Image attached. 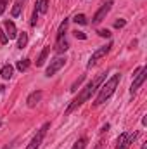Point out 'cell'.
Wrapping results in <instances>:
<instances>
[{
  "instance_id": "277c9868",
  "label": "cell",
  "mask_w": 147,
  "mask_h": 149,
  "mask_svg": "<svg viewBox=\"0 0 147 149\" xmlns=\"http://www.w3.org/2000/svg\"><path fill=\"white\" fill-rule=\"evenodd\" d=\"M146 78H147V68H146V66L137 68V71H135V74H133L132 87H130V94H135V92L142 87V83L146 81Z\"/></svg>"
},
{
  "instance_id": "6da1fadb",
  "label": "cell",
  "mask_w": 147,
  "mask_h": 149,
  "mask_svg": "<svg viewBox=\"0 0 147 149\" xmlns=\"http://www.w3.org/2000/svg\"><path fill=\"white\" fill-rule=\"evenodd\" d=\"M104 78H106V74H104V73L97 74V76H95V78H94V80H92V81H90V83H88V85H87V87H85L78 95H76V97H74L73 101H71V104L68 106V109H66L64 114H66V116H68V114H71V113H73L74 109H78L83 102H87V101L95 94V90L102 85V80H104Z\"/></svg>"
},
{
  "instance_id": "5bb4252c",
  "label": "cell",
  "mask_w": 147,
  "mask_h": 149,
  "mask_svg": "<svg viewBox=\"0 0 147 149\" xmlns=\"http://www.w3.org/2000/svg\"><path fill=\"white\" fill-rule=\"evenodd\" d=\"M24 2H26V0H16L14 7H12V10H10V14H12L14 17H17V16L21 14V10H23V7H24Z\"/></svg>"
},
{
  "instance_id": "d4e9b609",
  "label": "cell",
  "mask_w": 147,
  "mask_h": 149,
  "mask_svg": "<svg viewBox=\"0 0 147 149\" xmlns=\"http://www.w3.org/2000/svg\"><path fill=\"white\" fill-rule=\"evenodd\" d=\"M125 24H126V21H125V19H118V21L114 23V28H123Z\"/></svg>"
},
{
  "instance_id": "ba28073f",
  "label": "cell",
  "mask_w": 147,
  "mask_h": 149,
  "mask_svg": "<svg viewBox=\"0 0 147 149\" xmlns=\"http://www.w3.org/2000/svg\"><path fill=\"white\" fill-rule=\"evenodd\" d=\"M111 7H112V2H111V0H107L106 3H102V5H101V9L95 12V16H94V19H92V23H94V24H99V23H102V21L106 19V16L109 14Z\"/></svg>"
},
{
  "instance_id": "484cf974",
  "label": "cell",
  "mask_w": 147,
  "mask_h": 149,
  "mask_svg": "<svg viewBox=\"0 0 147 149\" xmlns=\"http://www.w3.org/2000/svg\"><path fill=\"white\" fill-rule=\"evenodd\" d=\"M74 37L80 38V40H85V38H87V35H85L83 31H74Z\"/></svg>"
},
{
  "instance_id": "d6986e66",
  "label": "cell",
  "mask_w": 147,
  "mask_h": 149,
  "mask_svg": "<svg viewBox=\"0 0 147 149\" xmlns=\"http://www.w3.org/2000/svg\"><path fill=\"white\" fill-rule=\"evenodd\" d=\"M85 146H87V139L81 137V139H78V141L74 142V146L71 149H85Z\"/></svg>"
},
{
  "instance_id": "f1b7e54d",
  "label": "cell",
  "mask_w": 147,
  "mask_h": 149,
  "mask_svg": "<svg viewBox=\"0 0 147 149\" xmlns=\"http://www.w3.org/2000/svg\"><path fill=\"white\" fill-rule=\"evenodd\" d=\"M102 144H104V142H102V139H101V141L97 142V146H95V149H102Z\"/></svg>"
},
{
  "instance_id": "8992f818",
  "label": "cell",
  "mask_w": 147,
  "mask_h": 149,
  "mask_svg": "<svg viewBox=\"0 0 147 149\" xmlns=\"http://www.w3.org/2000/svg\"><path fill=\"white\" fill-rule=\"evenodd\" d=\"M137 132H123L119 137H118V146L116 149H128L132 144H133V141L137 139Z\"/></svg>"
},
{
  "instance_id": "7c38bea8",
  "label": "cell",
  "mask_w": 147,
  "mask_h": 149,
  "mask_svg": "<svg viewBox=\"0 0 147 149\" xmlns=\"http://www.w3.org/2000/svg\"><path fill=\"white\" fill-rule=\"evenodd\" d=\"M49 54H50V45L43 47V50L40 52V56H38V59H37V66H43V64H45V61H47Z\"/></svg>"
},
{
  "instance_id": "3957f363",
  "label": "cell",
  "mask_w": 147,
  "mask_h": 149,
  "mask_svg": "<svg viewBox=\"0 0 147 149\" xmlns=\"http://www.w3.org/2000/svg\"><path fill=\"white\" fill-rule=\"evenodd\" d=\"M111 47H112V43H111V42L107 43V45H104V47H99V49L90 56V59H88V63H87V68H88V70H90V68H94V66H95L102 57H106V56L109 54Z\"/></svg>"
},
{
  "instance_id": "7a4b0ae2",
  "label": "cell",
  "mask_w": 147,
  "mask_h": 149,
  "mask_svg": "<svg viewBox=\"0 0 147 149\" xmlns=\"http://www.w3.org/2000/svg\"><path fill=\"white\" fill-rule=\"evenodd\" d=\"M119 80H121V74L114 73L109 80L106 81V83H102V85H101V88H99V94H97V97H95L94 106H101L102 102H106V101L109 99L111 95L116 92V88H118V85H119Z\"/></svg>"
},
{
  "instance_id": "603a6c76",
  "label": "cell",
  "mask_w": 147,
  "mask_h": 149,
  "mask_svg": "<svg viewBox=\"0 0 147 149\" xmlns=\"http://www.w3.org/2000/svg\"><path fill=\"white\" fill-rule=\"evenodd\" d=\"M37 21H38V10L35 9L33 10V16H31V26H37Z\"/></svg>"
},
{
  "instance_id": "9a60e30c",
  "label": "cell",
  "mask_w": 147,
  "mask_h": 149,
  "mask_svg": "<svg viewBox=\"0 0 147 149\" xmlns=\"http://www.w3.org/2000/svg\"><path fill=\"white\" fill-rule=\"evenodd\" d=\"M68 24H69V19L64 17V21L59 24V30H57V38H64L66 35V30H68Z\"/></svg>"
},
{
  "instance_id": "2e32d148",
  "label": "cell",
  "mask_w": 147,
  "mask_h": 149,
  "mask_svg": "<svg viewBox=\"0 0 147 149\" xmlns=\"http://www.w3.org/2000/svg\"><path fill=\"white\" fill-rule=\"evenodd\" d=\"M28 45V33H21L19 37H17V49H24Z\"/></svg>"
},
{
  "instance_id": "4fadbf2b",
  "label": "cell",
  "mask_w": 147,
  "mask_h": 149,
  "mask_svg": "<svg viewBox=\"0 0 147 149\" xmlns=\"http://www.w3.org/2000/svg\"><path fill=\"white\" fill-rule=\"evenodd\" d=\"M12 73H14V68H12L10 64H3L2 70H0V74H2L3 80H10V78H12Z\"/></svg>"
},
{
  "instance_id": "52a82bcc",
  "label": "cell",
  "mask_w": 147,
  "mask_h": 149,
  "mask_svg": "<svg viewBox=\"0 0 147 149\" xmlns=\"http://www.w3.org/2000/svg\"><path fill=\"white\" fill-rule=\"evenodd\" d=\"M50 128V123L47 121V123H43V127L38 130L37 134H35V137L31 139V142L26 146V149H38L40 148V144H42V141H43V137L47 135V130Z\"/></svg>"
},
{
  "instance_id": "5b68a950",
  "label": "cell",
  "mask_w": 147,
  "mask_h": 149,
  "mask_svg": "<svg viewBox=\"0 0 147 149\" xmlns=\"http://www.w3.org/2000/svg\"><path fill=\"white\" fill-rule=\"evenodd\" d=\"M66 57L64 56H57V57H54L52 61H50V64H49V68H47V71H45V76H54V74L57 73L61 68H64V64H66Z\"/></svg>"
},
{
  "instance_id": "e0dca14e",
  "label": "cell",
  "mask_w": 147,
  "mask_h": 149,
  "mask_svg": "<svg viewBox=\"0 0 147 149\" xmlns=\"http://www.w3.org/2000/svg\"><path fill=\"white\" fill-rule=\"evenodd\" d=\"M35 9L38 10V14H40V12H42V14H45V12L49 10V0H40Z\"/></svg>"
},
{
  "instance_id": "4316f807",
  "label": "cell",
  "mask_w": 147,
  "mask_h": 149,
  "mask_svg": "<svg viewBox=\"0 0 147 149\" xmlns=\"http://www.w3.org/2000/svg\"><path fill=\"white\" fill-rule=\"evenodd\" d=\"M5 7H7V2H5V0H0V16L3 14V10H5Z\"/></svg>"
},
{
  "instance_id": "30bf717a",
  "label": "cell",
  "mask_w": 147,
  "mask_h": 149,
  "mask_svg": "<svg viewBox=\"0 0 147 149\" xmlns=\"http://www.w3.org/2000/svg\"><path fill=\"white\" fill-rule=\"evenodd\" d=\"M42 90H35V92H31L30 95H28V99H26V104H28V108H35L38 102L42 101Z\"/></svg>"
},
{
  "instance_id": "ffe728a7",
  "label": "cell",
  "mask_w": 147,
  "mask_h": 149,
  "mask_svg": "<svg viewBox=\"0 0 147 149\" xmlns=\"http://www.w3.org/2000/svg\"><path fill=\"white\" fill-rule=\"evenodd\" d=\"M73 21H74V23H78V24H87V17H85L83 14H76Z\"/></svg>"
},
{
  "instance_id": "9c48e42d",
  "label": "cell",
  "mask_w": 147,
  "mask_h": 149,
  "mask_svg": "<svg viewBox=\"0 0 147 149\" xmlns=\"http://www.w3.org/2000/svg\"><path fill=\"white\" fill-rule=\"evenodd\" d=\"M3 28H5L7 38H16L17 37V28H16V24H14L10 19H5V21H3Z\"/></svg>"
},
{
  "instance_id": "ac0fdd59",
  "label": "cell",
  "mask_w": 147,
  "mask_h": 149,
  "mask_svg": "<svg viewBox=\"0 0 147 149\" xmlns=\"http://www.w3.org/2000/svg\"><path fill=\"white\" fill-rule=\"evenodd\" d=\"M30 64H31V61H30V59H21V61H17L16 68H17L19 71H26V70L30 68Z\"/></svg>"
},
{
  "instance_id": "8fae6325",
  "label": "cell",
  "mask_w": 147,
  "mask_h": 149,
  "mask_svg": "<svg viewBox=\"0 0 147 149\" xmlns=\"http://www.w3.org/2000/svg\"><path fill=\"white\" fill-rule=\"evenodd\" d=\"M68 49H69V43H68V40H66V38H57V40H55L54 50H55L57 54H62V52H66Z\"/></svg>"
},
{
  "instance_id": "7402d4cb",
  "label": "cell",
  "mask_w": 147,
  "mask_h": 149,
  "mask_svg": "<svg viewBox=\"0 0 147 149\" xmlns=\"http://www.w3.org/2000/svg\"><path fill=\"white\" fill-rule=\"evenodd\" d=\"M7 42H9V38H7V35L3 33V30L0 28V43L3 45V43H7Z\"/></svg>"
},
{
  "instance_id": "cb8c5ba5",
  "label": "cell",
  "mask_w": 147,
  "mask_h": 149,
  "mask_svg": "<svg viewBox=\"0 0 147 149\" xmlns=\"http://www.w3.org/2000/svg\"><path fill=\"white\" fill-rule=\"evenodd\" d=\"M99 37L109 38V37H111V31H109V30H99Z\"/></svg>"
},
{
  "instance_id": "83f0119b",
  "label": "cell",
  "mask_w": 147,
  "mask_h": 149,
  "mask_svg": "<svg viewBox=\"0 0 147 149\" xmlns=\"http://www.w3.org/2000/svg\"><path fill=\"white\" fill-rule=\"evenodd\" d=\"M107 130H109V125H107V123H106V125H104V127H102V130H101V134H104V132H107Z\"/></svg>"
},
{
  "instance_id": "f546056e",
  "label": "cell",
  "mask_w": 147,
  "mask_h": 149,
  "mask_svg": "<svg viewBox=\"0 0 147 149\" xmlns=\"http://www.w3.org/2000/svg\"><path fill=\"white\" fill-rule=\"evenodd\" d=\"M3 149H10V144H7V146H5Z\"/></svg>"
},
{
  "instance_id": "44dd1931",
  "label": "cell",
  "mask_w": 147,
  "mask_h": 149,
  "mask_svg": "<svg viewBox=\"0 0 147 149\" xmlns=\"http://www.w3.org/2000/svg\"><path fill=\"white\" fill-rule=\"evenodd\" d=\"M83 80H85V74H81V76H80V78H78V80L73 83V87H71V92H76V90H78V87H80V83H81Z\"/></svg>"
}]
</instances>
